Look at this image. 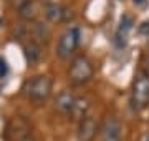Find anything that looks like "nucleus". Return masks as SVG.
I'll return each instance as SVG.
<instances>
[{"mask_svg":"<svg viewBox=\"0 0 149 141\" xmlns=\"http://www.w3.org/2000/svg\"><path fill=\"white\" fill-rule=\"evenodd\" d=\"M74 100L76 96L71 90H61L55 98V111H58L60 114H71Z\"/></svg>","mask_w":149,"mask_h":141,"instance_id":"nucleus-7","label":"nucleus"},{"mask_svg":"<svg viewBox=\"0 0 149 141\" xmlns=\"http://www.w3.org/2000/svg\"><path fill=\"white\" fill-rule=\"evenodd\" d=\"M101 141H121V123L114 114H108L100 125Z\"/></svg>","mask_w":149,"mask_h":141,"instance_id":"nucleus-5","label":"nucleus"},{"mask_svg":"<svg viewBox=\"0 0 149 141\" xmlns=\"http://www.w3.org/2000/svg\"><path fill=\"white\" fill-rule=\"evenodd\" d=\"M144 2H146V0H133V3H134V5H143Z\"/></svg>","mask_w":149,"mask_h":141,"instance_id":"nucleus-17","label":"nucleus"},{"mask_svg":"<svg viewBox=\"0 0 149 141\" xmlns=\"http://www.w3.org/2000/svg\"><path fill=\"white\" fill-rule=\"evenodd\" d=\"M93 75H95V66H93V61L88 57L78 55L71 60L68 68V80L71 85L81 87V85L90 82Z\"/></svg>","mask_w":149,"mask_h":141,"instance_id":"nucleus-2","label":"nucleus"},{"mask_svg":"<svg viewBox=\"0 0 149 141\" xmlns=\"http://www.w3.org/2000/svg\"><path fill=\"white\" fill-rule=\"evenodd\" d=\"M7 73H8V65L3 58H0V78L7 76Z\"/></svg>","mask_w":149,"mask_h":141,"instance_id":"nucleus-15","label":"nucleus"},{"mask_svg":"<svg viewBox=\"0 0 149 141\" xmlns=\"http://www.w3.org/2000/svg\"><path fill=\"white\" fill-rule=\"evenodd\" d=\"M52 88H53V83H52V78L50 76L35 75L30 80L25 82V85H23V93H25V96L28 100H32L35 103H43L52 95Z\"/></svg>","mask_w":149,"mask_h":141,"instance_id":"nucleus-1","label":"nucleus"},{"mask_svg":"<svg viewBox=\"0 0 149 141\" xmlns=\"http://www.w3.org/2000/svg\"><path fill=\"white\" fill-rule=\"evenodd\" d=\"M88 108H90V101H88L86 98H81V96L78 98L76 96V100H74V106H73V110H71V116H73L74 119L80 121L81 118H85L86 116Z\"/></svg>","mask_w":149,"mask_h":141,"instance_id":"nucleus-11","label":"nucleus"},{"mask_svg":"<svg viewBox=\"0 0 149 141\" xmlns=\"http://www.w3.org/2000/svg\"><path fill=\"white\" fill-rule=\"evenodd\" d=\"M17 12H18V17H20L22 20H25V22H32V20H35L38 10H37V5H35L33 0H25V2L17 8Z\"/></svg>","mask_w":149,"mask_h":141,"instance_id":"nucleus-10","label":"nucleus"},{"mask_svg":"<svg viewBox=\"0 0 149 141\" xmlns=\"http://www.w3.org/2000/svg\"><path fill=\"white\" fill-rule=\"evenodd\" d=\"M144 66H146V73L149 75V50L146 53V58H144Z\"/></svg>","mask_w":149,"mask_h":141,"instance_id":"nucleus-16","label":"nucleus"},{"mask_svg":"<svg viewBox=\"0 0 149 141\" xmlns=\"http://www.w3.org/2000/svg\"><path fill=\"white\" fill-rule=\"evenodd\" d=\"M78 45H80V28L78 27L66 28L61 33V37L58 38V43H56V57L61 60L70 58L76 52Z\"/></svg>","mask_w":149,"mask_h":141,"instance_id":"nucleus-4","label":"nucleus"},{"mask_svg":"<svg viewBox=\"0 0 149 141\" xmlns=\"http://www.w3.org/2000/svg\"><path fill=\"white\" fill-rule=\"evenodd\" d=\"M131 106L136 111H143L149 106V75L146 71L134 76L131 87Z\"/></svg>","mask_w":149,"mask_h":141,"instance_id":"nucleus-3","label":"nucleus"},{"mask_svg":"<svg viewBox=\"0 0 149 141\" xmlns=\"http://www.w3.org/2000/svg\"><path fill=\"white\" fill-rule=\"evenodd\" d=\"M43 12H45V17L50 23H61L66 18V12L68 8H65L60 2H55V0H50L45 3L43 7Z\"/></svg>","mask_w":149,"mask_h":141,"instance_id":"nucleus-8","label":"nucleus"},{"mask_svg":"<svg viewBox=\"0 0 149 141\" xmlns=\"http://www.w3.org/2000/svg\"><path fill=\"white\" fill-rule=\"evenodd\" d=\"M98 133H100V125L95 118L85 116L78 121V130H76L78 141H95Z\"/></svg>","mask_w":149,"mask_h":141,"instance_id":"nucleus-6","label":"nucleus"},{"mask_svg":"<svg viewBox=\"0 0 149 141\" xmlns=\"http://www.w3.org/2000/svg\"><path fill=\"white\" fill-rule=\"evenodd\" d=\"M146 141H149V135H148V136H146Z\"/></svg>","mask_w":149,"mask_h":141,"instance_id":"nucleus-18","label":"nucleus"},{"mask_svg":"<svg viewBox=\"0 0 149 141\" xmlns=\"http://www.w3.org/2000/svg\"><path fill=\"white\" fill-rule=\"evenodd\" d=\"M138 33L143 37H149V20H144L138 25Z\"/></svg>","mask_w":149,"mask_h":141,"instance_id":"nucleus-14","label":"nucleus"},{"mask_svg":"<svg viewBox=\"0 0 149 141\" xmlns=\"http://www.w3.org/2000/svg\"><path fill=\"white\" fill-rule=\"evenodd\" d=\"M23 57L27 60L30 65H35L40 61L42 58V45L35 42V40H30L27 43L23 45Z\"/></svg>","mask_w":149,"mask_h":141,"instance_id":"nucleus-9","label":"nucleus"},{"mask_svg":"<svg viewBox=\"0 0 149 141\" xmlns=\"http://www.w3.org/2000/svg\"><path fill=\"white\" fill-rule=\"evenodd\" d=\"M133 28V18L129 15H124L121 18V23H119V28H118V42H121L123 40V43L126 42V37H128V32Z\"/></svg>","mask_w":149,"mask_h":141,"instance_id":"nucleus-12","label":"nucleus"},{"mask_svg":"<svg viewBox=\"0 0 149 141\" xmlns=\"http://www.w3.org/2000/svg\"><path fill=\"white\" fill-rule=\"evenodd\" d=\"M33 37L37 38V40H48L50 30H48L43 23H35V25H33ZM37 40H35V42H37Z\"/></svg>","mask_w":149,"mask_h":141,"instance_id":"nucleus-13","label":"nucleus"}]
</instances>
